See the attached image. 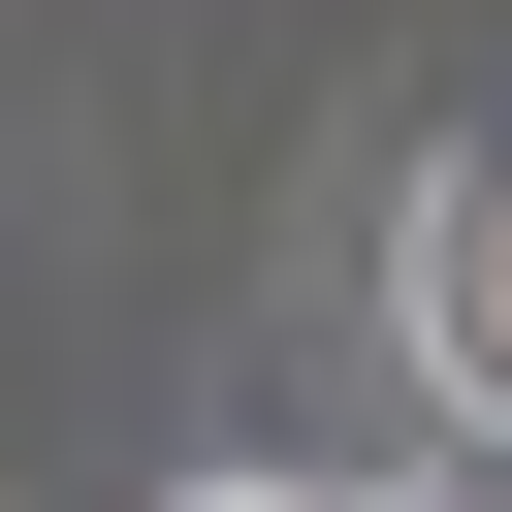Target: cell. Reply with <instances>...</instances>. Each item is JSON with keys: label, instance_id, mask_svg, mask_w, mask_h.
Here are the masks:
<instances>
[{"label": "cell", "instance_id": "6da1fadb", "mask_svg": "<svg viewBox=\"0 0 512 512\" xmlns=\"http://www.w3.org/2000/svg\"><path fill=\"white\" fill-rule=\"evenodd\" d=\"M416 320H448V384L512 416V160H448V192H416Z\"/></svg>", "mask_w": 512, "mask_h": 512}, {"label": "cell", "instance_id": "3957f363", "mask_svg": "<svg viewBox=\"0 0 512 512\" xmlns=\"http://www.w3.org/2000/svg\"><path fill=\"white\" fill-rule=\"evenodd\" d=\"M384 512H416V480H384Z\"/></svg>", "mask_w": 512, "mask_h": 512}, {"label": "cell", "instance_id": "7a4b0ae2", "mask_svg": "<svg viewBox=\"0 0 512 512\" xmlns=\"http://www.w3.org/2000/svg\"><path fill=\"white\" fill-rule=\"evenodd\" d=\"M192 512H320V480H192Z\"/></svg>", "mask_w": 512, "mask_h": 512}]
</instances>
